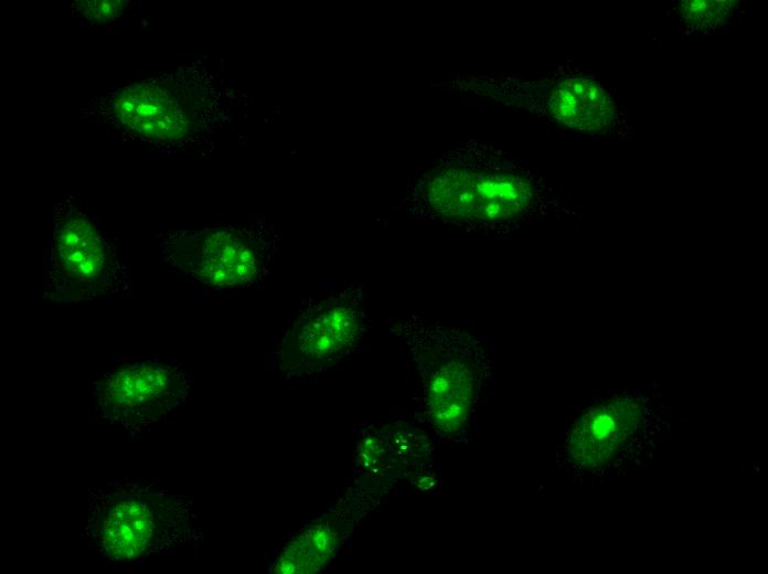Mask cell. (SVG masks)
Returning <instances> with one entry per match:
<instances>
[{"label": "cell", "mask_w": 768, "mask_h": 574, "mask_svg": "<svg viewBox=\"0 0 768 574\" xmlns=\"http://www.w3.org/2000/svg\"><path fill=\"white\" fill-rule=\"evenodd\" d=\"M78 6L81 14L93 24H105L115 21L122 14L125 1H82Z\"/></svg>", "instance_id": "obj_11"}, {"label": "cell", "mask_w": 768, "mask_h": 574, "mask_svg": "<svg viewBox=\"0 0 768 574\" xmlns=\"http://www.w3.org/2000/svg\"><path fill=\"white\" fill-rule=\"evenodd\" d=\"M735 4L734 1H684L681 4V13L692 25L713 28L732 13Z\"/></svg>", "instance_id": "obj_10"}, {"label": "cell", "mask_w": 768, "mask_h": 574, "mask_svg": "<svg viewBox=\"0 0 768 574\" xmlns=\"http://www.w3.org/2000/svg\"><path fill=\"white\" fill-rule=\"evenodd\" d=\"M306 305L299 342L308 355L322 358L350 348L359 339L366 318L361 287L310 298Z\"/></svg>", "instance_id": "obj_6"}, {"label": "cell", "mask_w": 768, "mask_h": 574, "mask_svg": "<svg viewBox=\"0 0 768 574\" xmlns=\"http://www.w3.org/2000/svg\"><path fill=\"white\" fill-rule=\"evenodd\" d=\"M547 105L556 120L580 130H598L610 125L615 118L611 97L590 78L561 79L552 88Z\"/></svg>", "instance_id": "obj_9"}, {"label": "cell", "mask_w": 768, "mask_h": 574, "mask_svg": "<svg viewBox=\"0 0 768 574\" xmlns=\"http://www.w3.org/2000/svg\"><path fill=\"white\" fill-rule=\"evenodd\" d=\"M277 242L234 227L194 234L182 243L181 264L201 283L224 289L249 288L271 272Z\"/></svg>", "instance_id": "obj_2"}, {"label": "cell", "mask_w": 768, "mask_h": 574, "mask_svg": "<svg viewBox=\"0 0 768 574\" xmlns=\"http://www.w3.org/2000/svg\"><path fill=\"white\" fill-rule=\"evenodd\" d=\"M177 368L154 360L120 364L96 384L98 411L111 423L140 428L160 419L182 394Z\"/></svg>", "instance_id": "obj_3"}, {"label": "cell", "mask_w": 768, "mask_h": 574, "mask_svg": "<svg viewBox=\"0 0 768 574\" xmlns=\"http://www.w3.org/2000/svg\"><path fill=\"white\" fill-rule=\"evenodd\" d=\"M111 111L122 127L153 142L178 140L191 127L181 100L162 83L143 81L121 88L111 99Z\"/></svg>", "instance_id": "obj_7"}, {"label": "cell", "mask_w": 768, "mask_h": 574, "mask_svg": "<svg viewBox=\"0 0 768 574\" xmlns=\"http://www.w3.org/2000/svg\"><path fill=\"white\" fill-rule=\"evenodd\" d=\"M157 496L143 490L115 492L93 514L92 535L111 561H140L157 551L161 534Z\"/></svg>", "instance_id": "obj_4"}, {"label": "cell", "mask_w": 768, "mask_h": 574, "mask_svg": "<svg viewBox=\"0 0 768 574\" xmlns=\"http://www.w3.org/2000/svg\"><path fill=\"white\" fill-rule=\"evenodd\" d=\"M454 330L440 327L428 366L425 395L428 412L442 428H456L474 402L480 373L477 348L465 333L451 340Z\"/></svg>", "instance_id": "obj_5"}, {"label": "cell", "mask_w": 768, "mask_h": 574, "mask_svg": "<svg viewBox=\"0 0 768 574\" xmlns=\"http://www.w3.org/2000/svg\"><path fill=\"white\" fill-rule=\"evenodd\" d=\"M53 251L57 268L75 285L94 284L107 268V252L99 234L76 210L58 220Z\"/></svg>", "instance_id": "obj_8"}, {"label": "cell", "mask_w": 768, "mask_h": 574, "mask_svg": "<svg viewBox=\"0 0 768 574\" xmlns=\"http://www.w3.org/2000/svg\"><path fill=\"white\" fill-rule=\"evenodd\" d=\"M418 191L436 215L484 224L515 221L530 210L534 200V185L523 173L465 166H445L431 171Z\"/></svg>", "instance_id": "obj_1"}]
</instances>
